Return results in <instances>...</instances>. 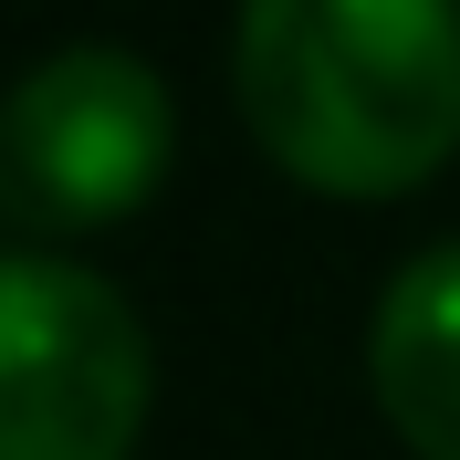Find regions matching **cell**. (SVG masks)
Instances as JSON below:
<instances>
[{
    "label": "cell",
    "mask_w": 460,
    "mask_h": 460,
    "mask_svg": "<svg viewBox=\"0 0 460 460\" xmlns=\"http://www.w3.org/2000/svg\"><path fill=\"white\" fill-rule=\"evenodd\" d=\"M178 157V105L126 42H63L0 94V209L22 230H115L157 199Z\"/></svg>",
    "instance_id": "7a4b0ae2"
},
{
    "label": "cell",
    "mask_w": 460,
    "mask_h": 460,
    "mask_svg": "<svg viewBox=\"0 0 460 460\" xmlns=\"http://www.w3.org/2000/svg\"><path fill=\"white\" fill-rule=\"evenodd\" d=\"M241 126L314 199H408L460 157V0H241Z\"/></svg>",
    "instance_id": "6da1fadb"
},
{
    "label": "cell",
    "mask_w": 460,
    "mask_h": 460,
    "mask_svg": "<svg viewBox=\"0 0 460 460\" xmlns=\"http://www.w3.org/2000/svg\"><path fill=\"white\" fill-rule=\"evenodd\" d=\"M367 387L419 460H460V241H429L376 293Z\"/></svg>",
    "instance_id": "277c9868"
},
{
    "label": "cell",
    "mask_w": 460,
    "mask_h": 460,
    "mask_svg": "<svg viewBox=\"0 0 460 460\" xmlns=\"http://www.w3.org/2000/svg\"><path fill=\"white\" fill-rule=\"evenodd\" d=\"M146 387V324L105 272L0 252V460H126Z\"/></svg>",
    "instance_id": "3957f363"
}]
</instances>
